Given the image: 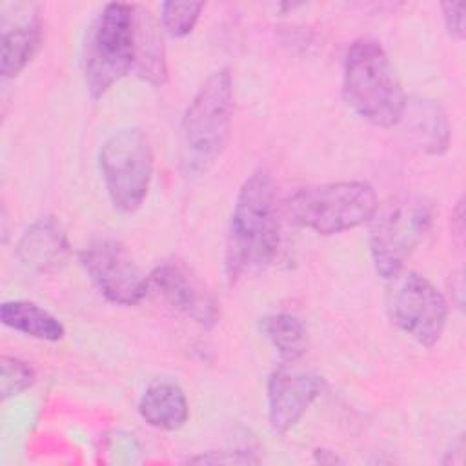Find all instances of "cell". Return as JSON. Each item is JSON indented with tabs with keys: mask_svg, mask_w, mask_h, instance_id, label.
Wrapping results in <instances>:
<instances>
[{
	"mask_svg": "<svg viewBox=\"0 0 466 466\" xmlns=\"http://www.w3.org/2000/svg\"><path fill=\"white\" fill-rule=\"evenodd\" d=\"M320 377L311 371L279 368L268 379V420L275 433L291 430L320 393Z\"/></svg>",
	"mask_w": 466,
	"mask_h": 466,
	"instance_id": "cell-11",
	"label": "cell"
},
{
	"mask_svg": "<svg viewBox=\"0 0 466 466\" xmlns=\"http://www.w3.org/2000/svg\"><path fill=\"white\" fill-rule=\"evenodd\" d=\"M0 320L15 331L47 342H56L66 335L64 324L53 313L29 300L2 302Z\"/></svg>",
	"mask_w": 466,
	"mask_h": 466,
	"instance_id": "cell-16",
	"label": "cell"
},
{
	"mask_svg": "<svg viewBox=\"0 0 466 466\" xmlns=\"http://www.w3.org/2000/svg\"><path fill=\"white\" fill-rule=\"evenodd\" d=\"M280 226L275 186L266 171H255L240 186L228 229L226 275L233 282L266 268L277 255Z\"/></svg>",
	"mask_w": 466,
	"mask_h": 466,
	"instance_id": "cell-1",
	"label": "cell"
},
{
	"mask_svg": "<svg viewBox=\"0 0 466 466\" xmlns=\"http://www.w3.org/2000/svg\"><path fill=\"white\" fill-rule=\"evenodd\" d=\"M42 42V27L36 18L18 22L5 29L0 46V71L4 78L16 76L35 56Z\"/></svg>",
	"mask_w": 466,
	"mask_h": 466,
	"instance_id": "cell-17",
	"label": "cell"
},
{
	"mask_svg": "<svg viewBox=\"0 0 466 466\" xmlns=\"http://www.w3.org/2000/svg\"><path fill=\"white\" fill-rule=\"evenodd\" d=\"M262 331L273 348L286 359L297 360L308 350V331L302 320L289 313H275L262 319Z\"/></svg>",
	"mask_w": 466,
	"mask_h": 466,
	"instance_id": "cell-18",
	"label": "cell"
},
{
	"mask_svg": "<svg viewBox=\"0 0 466 466\" xmlns=\"http://www.w3.org/2000/svg\"><path fill=\"white\" fill-rule=\"evenodd\" d=\"M135 69L138 76L153 86H164L167 80L164 40L153 15L135 5Z\"/></svg>",
	"mask_w": 466,
	"mask_h": 466,
	"instance_id": "cell-15",
	"label": "cell"
},
{
	"mask_svg": "<svg viewBox=\"0 0 466 466\" xmlns=\"http://www.w3.org/2000/svg\"><path fill=\"white\" fill-rule=\"evenodd\" d=\"M0 368H2L0 393H2L4 400L25 391L35 380L33 368L16 357L4 355L0 359Z\"/></svg>",
	"mask_w": 466,
	"mask_h": 466,
	"instance_id": "cell-20",
	"label": "cell"
},
{
	"mask_svg": "<svg viewBox=\"0 0 466 466\" xmlns=\"http://www.w3.org/2000/svg\"><path fill=\"white\" fill-rule=\"evenodd\" d=\"M135 67V5H104L87 31L84 82L91 98L104 96Z\"/></svg>",
	"mask_w": 466,
	"mask_h": 466,
	"instance_id": "cell-6",
	"label": "cell"
},
{
	"mask_svg": "<svg viewBox=\"0 0 466 466\" xmlns=\"http://www.w3.org/2000/svg\"><path fill=\"white\" fill-rule=\"evenodd\" d=\"M446 29L451 36L464 38V2H442L441 4Z\"/></svg>",
	"mask_w": 466,
	"mask_h": 466,
	"instance_id": "cell-21",
	"label": "cell"
},
{
	"mask_svg": "<svg viewBox=\"0 0 466 466\" xmlns=\"http://www.w3.org/2000/svg\"><path fill=\"white\" fill-rule=\"evenodd\" d=\"M390 311L393 322L420 346H433L446 326L448 302L444 295L422 275L406 273L393 279Z\"/></svg>",
	"mask_w": 466,
	"mask_h": 466,
	"instance_id": "cell-8",
	"label": "cell"
},
{
	"mask_svg": "<svg viewBox=\"0 0 466 466\" xmlns=\"http://www.w3.org/2000/svg\"><path fill=\"white\" fill-rule=\"evenodd\" d=\"M15 257L18 264L38 275L60 269L69 257V240L58 220L46 217L31 224L20 237Z\"/></svg>",
	"mask_w": 466,
	"mask_h": 466,
	"instance_id": "cell-12",
	"label": "cell"
},
{
	"mask_svg": "<svg viewBox=\"0 0 466 466\" xmlns=\"http://www.w3.org/2000/svg\"><path fill=\"white\" fill-rule=\"evenodd\" d=\"M98 164L109 200L120 213H135L153 178V151L140 127L115 131L100 147Z\"/></svg>",
	"mask_w": 466,
	"mask_h": 466,
	"instance_id": "cell-7",
	"label": "cell"
},
{
	"mask_svg": "<svg viewBox=\"0 0 466 466\" xmlns=\"http://www.w3.org/2000/svg\"><path fill=\"white\" fill-rule=\"evenodd\" d=\"M138 413L151 428L173 431L186 424L189 404L184 390L175 380L155 379L146 386L138 400Z\"/></svg>",
	"mask_w": 466,
	"mask_h": 466,
	"instance_id": "cell-14",
	"label": "cell"
},
{
	"mask_svg": "<svg viewBox=\"0 0 466 466\" xmlns=\"http://www.w3.org/2000/svg\"><path fill=\"white\" fill-rule=\"evenodd\" d=\"M149 279V286L167 306L193 322L211 328L218 320V304L208 288L182 262L166 260L158 264Z\"/></svg>",
	"mask_w": 466,
	"mask_h": 466,
	"instance_id": "cell-10",
	"label": "cell"
},
{
	"mask_svg": "<svg viewBox=\"0 0 466 466\" xmlns=\"http://www.w3.org/2000/svg\"><path fill=\"white\" fill-rule=\"evenodd\" d=\"M226 451H220L218 455H198V457H191L189 459V462H226V464H231V462H257V459L255 457H249L248 453H242V451H235L233 455H229V457H226L224 455Z\"/></svg>",
	"mask_w": 466,
	"mask_h": 466,
	"instance_id": "cell-22",
	"label": "cell"
},
{
	"mask_svg": "<svg viewBox=\"0 0 466 466\" xmlns=\"http://www.w3.org/2000/svg\"><path fill=\"white\" fill-rule=\"evenodd\" d=\"M379 206L375 189L362 180L306 186L284 204L291 222L319 235H335L370 222Z\"/></svg>",
	"mask_w": 466,
	"mask_h": 466,
	"instance_id": "cell-4",
	"label": "cell"
},
{
	"mask_svg": "<svg viewBox=\"0 0 466 466\" xmlns=\"http://www.w3.org/2000/svg\"><path fill=\"white\" fill-rule=\"evenodd\" d=\"M400 122L406 124V135L411 147L424 155H442L450 144V126L439 104L426 98L406 102ZM399 122V124H400Z\"/></svg>",
	"mask_w": 466,
	"mask_h": 466,
	"instance_id": "cell-13",
	"label": "cell"
},
{
	"mask_svg": "<svg viewBox=\"0 0 466 466\" xmlns=\"http://www.w3.org/2000/svg\"><path fill=\"white\" fill-rule=\"evenodd\" d=\"M80 264L113 304L135 306L149 288V279L142 275L126 248L113 238H98L80 251Z\"/></svg>",
	"mask_w": 466,
	"mask_h": 466,
	"instance_id": "cell-9",
	"label": "cell"
},
{
	"mask_svg": "<svg viewBox=\"0 0 466 466\" xmlns=\"http://www.w3.org/2000/svg\"><path fill=\"white\" fill-rule=\"evenodd\" d=\"M233 118V80L228 67L213 71L195 93L180 122V162L202 173L222 155Z\"/></svg>",
	"mask_w": 466,
	"mask_h": 466,
	"instance_id": "cell-3",
	"label": "cell"
},
{
	"mask_svg": "<svg viewBox=\"0 0 466 466\" xmlns=\"http://www.w3.org/2000/svg\"><path fill=\"white\" fill-rule=\"evenodd\" d=\"M342 96L360 118L377 127H393L400 122L408 96L377 40L359 38L348 47Z\"/></svg>",
	"mask_w": 466,
	"mask_h": 466,
	"instance_id": "cell-2",
	"label": "cell"
},
{
	"mask_svg": "<svg viewBox=\"0 0 466 466\" xmlns=\"http://www.w3.org/2000/svg\"><path fill=\"white\" fill-rule=\"evenodd\" d=\"M433 222L431 204L415 195L379 204L370 220V253L379 277L397 279Z\"/></svg>",
	"mask_w": 466,
	"mask_h": 466,
	"instance_id": "cell-5",
	"label": "cell"
},
{
	"mask_svg": "<svg viewBox=\"0 0 466 466\" xmlns=\"http://www.w3.org/2000/svg\"><path fill=\"white\" fill-rule=\"evenodd\" d=\"M202 9V2H164L160 7V20L169 35L180 38L195 29Z\"/></svg>",
	"mask_w": 466,
	"mask_h": 466,
	"instance_id": "cell-19",
	"label": "cell"
}]
</instances>
